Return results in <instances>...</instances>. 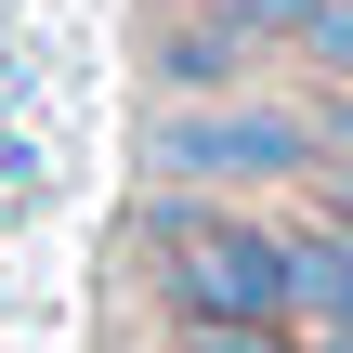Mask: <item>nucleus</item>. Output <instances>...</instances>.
<instances>
[{"label":"nucleus","mask_w":353,"mask_h":353,"mask_svg":"<svg viewBox=\"0 0 353 353\" xmlns=\"http://www.w3.org/2000/svg\"><path fill=\"white\" fill-rule=\"evenodd\" d=\"M262 52H301L327 92H353V0H236Z\"/></svg>","instance_id":"20e7f679"},{"label":"nucleus","mask_w":353,"mask_h":353,"mask_svg":"<svg viewBox=\"0 0 353 353\" xmlns=\"http://www.w3.org/2000/svg\"><path fill=\"white\" fill-rule=\"evenodd\" d=\"M314 223H341V236H353V144L327 157V170H314Z\"/></svg>","instance_id":"0eeeda50"},{"label":"nucleus","mask_w":353,"mask_h":353,"mask_svg":"<svg viewBox=\"0 0 353 353\" xmlns=\"http://www.w3.org/2000/svg\"><path fill=\"white\" fill-rule=\"evenodd\" d=\"M301 327H314V341H353V236L341 223L301 236Z\"/></svg>","instance_id":"39448f33"},{"label":"nucleus","mask_w":353,"mask_h":353,"mask_svg":"<svg viewBox=\"0 0 353 353\" xmlns=\"http://www.w3.org/2000/svg\"><path fill=\"white\" fill-rule=\"evenodd\" d=\"M144 249H157V301L183 314H301V236H275L236 196H170L144 183Z\"/></svg>","instance_id":"f03ea898"},{"label":"nucleus","mask_w":353,"mask_h":353,"mask_svg":"<svg viewBox=\"0 0 353 353\" xmlns=\"http://www.w3.org/2000/svg\"><path fill=\"white\" fill-rule=\"evenodd\" d=\"M144 79H157V105H210V92H249L262 79V39H249L236 0H210V13H170L144 39Z\"/></svg>","instance_id":"7ed1b4c3"},{"label":"nucleus","mask_w":353,"mask_h":353,"mask_svg":"<svg viewBox=\"0 0 353 353\" xmlns=\"http://www.w3.org/2000/svg\"><path fill=\"white\" fill-rule=\"evenodd\" d=\"M170 341L183 353H314V327L301 314H183Z\"/></svg>","instance_id":"423d86ee"},{"label":"nucleus","mask_w":353,"mask_h":353,"mask_svg":"<svg viewBox=\"0 0 353 353\" xmlns=\"http://www.w3.org/2000/svg\"><path fill=\"white\" fill-rule=\"evenodd\" d=\"M314 353H353V341H314Z\"/></svg>","instance_id":"6e6552de"},{"label":"nucleus","mask_w":353,"mask_h":353,"mask_svg":"<svg viewBox=\"0 0 353 353\" xmlns=\"http://www.w3.org/2000/svg\"><path fill=\"white\" fill-rule=\"evenodd\" d=\"M314 170H327V118L262 92V79L144 118V183H170V196H275V183H314Z\"/></svg>","instance_id":"f257e3e1"}]
</instances>
